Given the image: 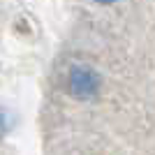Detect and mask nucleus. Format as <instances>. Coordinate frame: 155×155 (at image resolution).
Instances as JSON below:
<instances>
[{
  "mask_svg": "<svg viewBox=\"0 0 155 155\" xmlns=\"http://www.w3.org/2000/svg\"><path fill=\"white\" fill-rule=\"evenodd\" d=\"M100 88V74L88 65H74L70 70V91L77 97H93Z\"/></svg>",
  "mask_w": 155,
  "mask_h": 155,
  "instance_id": "f257e3e1",
  "label": "nucleus"
},
{
  "mask_svg": "<svg viewBox=\"0 0 155 155\" xmlns=\"http://www.w3.org/2000/svg\"><path fill=\"white\" fill-rule=\"evenodd\" d=\"M7 132V114L2 109H0V137Z\"/></svg>",
  "mask_w": 155,
  "mask_h": 155,
  "instance_id": "f03ea898",
  "label": "nucleus"
}]
</instances>
